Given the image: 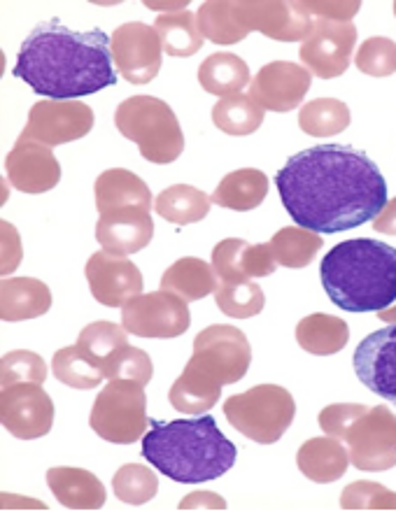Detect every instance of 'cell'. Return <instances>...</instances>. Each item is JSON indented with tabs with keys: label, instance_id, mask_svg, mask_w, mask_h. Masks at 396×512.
<instances>
[{
	"label": "cell",
	"instance_id": "4dcf8cb0",
	"mask_svg": "<svg viewBox=\"0 0 396 512\" xmlns=\"http://www.w3.org/2000/svg\"><path fill=\"white\" fill-rule=\"evenodd\" d=\"M154 31L159 33L164 52L175 56V59H187L201 52L203 47V35L198 28V19L194 12H171L161 14L154 21Z\"/></svg>",
	"mask_w": 396,
	"mask_h": 512
},
{
	"label": "cell",
	"instance_id": "4316f807",
	"mask_svg": "<svg viewBox=\"0 0 396 512\" xmlns=\"http://www.w3.org/2000/svg\"><path fill=\"white\" fill-rule=\"evenodd\" d=\"M350 340V326L343 322L341 317L324 315V312H315V315L303 317L299 326H296V343L301 350L315 357H331L338 354L348 345Z\"/></svg>",
	"mask_w": 396,
	"mask_h": 512
},
{
	"label": "cell",
	"instance_id": "9a60e30c",
	"mask_svg": "<svg viewBox=\"0 0 396 512\" xmlns=\"http://www.w3.org/2000/svg\"><path fill=\"white\" fill-rule=\"evenodd\" d=\"M236 12L247 33L259 31L278 42H303L313 28V17L303 3L250 0V3H236Z\"/></svg>",
	"mask_w": 396,
	"mask_h": 512
},
{
	"label": "cell",
	"instance_id": "74e56055",
	"mask_svg": "<svg viewBox=\"0 0 396 512\" xmlns=\"http://www.w3.org/2000/svg\"><path fill=\"white\" fill-rule=\"evenodd\" d=\"M126 345H129V331L112 322H94L84 326L80 338H77V347L101 368L112 354Z\"/></svg>",
	"mask_w": 396,
	"mask_h": 512
},
{
	"label": "cell",
	"instance_id": "f907efd6",
	"mask_svg": "<svg viewBox=\"0 0 396 512\" xmlns=\"http://www.w3.org/2000/svg\"><path fill=\"white\" fill-rule=\"evenodd\" d=\"M187 3H175V5H164V3H157V5H154V3H147V7H152V10H178V7H185Z\"/></svg>",
	"mask_w": 396,
	"mask_h": 512
},
{
	"label": "cell",
	"instance_id": "ab89813d",
	"mask_svg": "<svg viewBox=\"0 0 396 512\" xmlns=\"http://www.w3.org/2000/svg\"><path fill=\"white\" fill-rule=\"evenodd\" d=\"M105 380H133L147 387L154 375V364L150 354L140 347L126 345L122 350H117L112 357L103 364Z\"/></svg>",
	"mask_w": 396,
	"mask_h": 512
},
{
	"label": "cell",
	"instance_id": "ac0fdd59",
	"mask_svg": "<svg viewBox=\"0 0 396 512\" xmlns=\"http://www.w3.org/2000/svg\"><path fill=\"white\" fill-rule=\"evenodd\" d=\"M359 382L396 405V324L366 336L352 359Z\"/></svg>",
	"mask_w": 396,
	"mask_h": 512
},
{
	"label": "cell",
	"instance_id": "484cf974",
	"mask_svg": "<svg viewBox=\"0 0 396 512\" xmlns=\"http://www.w3.org/2000/svg\"><path fill=\"white\" fill-rule=\"evenodd\" d=\"M268 196V177L257 168H240L233 170L219 182V187L212 194V203L219 208L250 212L259 208Z\"/></svg>",
	"mask_w": 396,
	"mask_h": 512
},
{
	"label": "cell",
	"instance_id": "816d5d0a",
	"mask_svg": "<svg viewBox=\"0 0 396 512\" xmlns=\"http://www.w3.org/2000/svg\"><path fill=\"white\" fill-rule=\"evenodd\" d=\"M394 14H396V3H394Z\"/></svg>",
	"mask_w": 396,
	"mask_h": 512
},
{
	"label": "cell",
	"instance_id": "cb8c5ba5",
	"mask_svg": "<svg viewBox=\"0 0 396 512\" xmlns=\"http://www.w3.org/2000/svg\"><path fill=\"white\" fill-rule=\"evenodd\" d=\"M52 308V291L35 277H10L0 287V317L3 322H24L42 317Z\"/></svg>",
	"mask_w": 396,
	"mask_h": 512
},
{
	"label": "cell",
	"instance_id": "9c48e42d",
	"mask_svg": "<svg viewBox=\"0 0 396 512\" xmlns=\"http://www.w3.org/2000/svg\"><path fill=\"white\" fill-rule=\"evenodd\" d=\"M189 364L219 384H236L252 364L250 340L236 326L212 324L196 336Z\"/></svg>",
	"mask_w": 396,
	"mask_h": 512
},
{
	"label": "cell",
	"instance_id": "c3c4849f",
	"mask_svg": "<svg viewBox=\"0 0 396 512\" xmlns=\"http://www.w3.org/2000/svg\"><path fill=\"white\" fill-rule=\"evenodd\" d=\"M198 506H205V508H224V501L219 499L217 494H208V492H198V494H189L187 501L182 503V508H198Z\"/></svg>",
	"mask_w": 396,
	"mask_h": 512
},
{
	"label": "cell",
	"instance_id": "30bf717a",
	"mask_svg": "<svg viewBox=\"0 0 396 512\" xmlns=\"http://www.w3.org/2000/svg\"><path fill=\"white\" fill-rule=\"evenodd\" d=\"M357 45V28L352 21L313 19L308 38L301 42L303 68L320 80H334L350 68Z\"/></svg>",
	"mask_w": 396,
	"mask_h": 512
},
{
	"label": "cell",
	"instance_id": "f1b7e54d",
	"mask_svg": "<svg viewBox=\"0 0 396 512\" xmlns=\"http://www.w3.org/2000/svg\"><path fill=\"white\" fill-rule=\"evenodd\" d=\"M198 82L208 94L229 98L250 84V68L236 54L217 52L198 66Z\"/></svg>",
	"mask_w": 396,
	"mask_h": 512
},
{
	"label": "cell",
	"instance_id": "f35d334b",
	"mask_svg": "<svg viewBox=\"0 0 396 512\" xmlns=\"http://www.w3.org/2000/svg\"><path fill=\"white\" fill-rule=\"evenodd\" d=\"M112 489H115L119 501L129 503V506H143L157 496L159 480L152 468L143 464H126L112 478Z\"/></svg>",
	"mask_w": 396,
	"mask_h": 512
},
{
	"label": "cell",
	"instance_id": "f6af8a7d",
	"mask_svg": "<svg viewBox=\"0 0 396 512\" xmlns=\"http://www.w3.org/2000/svg\"><path fill=\"white\" fill-rule=\"evenodd\" d=\"M369 408V405H362V403H334V405H327L320 412V426L322 431L327 433V436H334L341 440L343 433L348 431V426L355 422V419L362 415V412Z\"/></svg>",
	"mask_w": 396,
	"mask_h": 512
},
{
	"label": "cell",
	"instance_id": "f546056e",
	"mask_svg": "<svg viewBox=\"0 0 396 512\" xmlns=\"http://www.w3.org/2000/svg\"><path fill=\"white\" fill-rule=\"evenodd\" d=\"M212 198L189 184H173L154 198L157 215L175 226H189L208 217Z\"/></svg>",
	"mask_w": 396,
	"mask_h": 512
},
{
	"label": "cell",
	"instance_id": "836d02e7",
	"mask_svg": "<svg viewBox=\"0 0 396 512\" xmlns=\"http://www.w3.org/2000/svg\"><path fill=\"white\" fill-rule=\"evenodd\" d=\"M198 28L205 40L215 42V45H236V42L247 38L245 26L240 24L236 3H203L196 12Z\"/></svg>",
	"mask_w": 396,
	"mask_h": 512
},
{
	"label": "cell",
	"instance_id": "d6986e66",
	"mask_svg": "<svg viewBox=\"0 0 396 512\" xmlns=\"http://www.w3.org/2000/svg\"><path fill=\"white\" fill-rule=\"evenodd\" d=\"M313 75L299 63L273 61L254 75L250 84V96L264 110L289 112L301 108L303 98L310 91Z\"/></svg>",
	"mask_w": 396,
	"mask_h": 512
},
{
	"label": "cell",
	"instance_id": "e575fe53",
	"mask_svg": "<svg viewBox=\"0 0 396 512\" xmlns=\"http://www.w3.org/2000/svg\"><path fill=\"white\" fill-rule=\"evenodd\" d=\"M350 108L338 98H317L301 108L299 126L313 138H331L350 126Z\"/></svg>",
	"mask_w": 396,
	"mask_h": 512
},
{
	"label": "cell",
	"instance_id": "277c9868",
	"mask_svg": "<svg viewBox=\"0 0 396 512\" xmlns=\"http://www.w3.org/2000/svg\"><path fill=\"white\" fill-rule=\"evenodd\" d=\"M322 287L345 312H383L396 301V247L357 238L336 245L322 259Z\"/></svg>",
	"mask_w": 396,
	"mask_h": 512
},
{
	"label": "cell",
	"instance_id": "7402d4cb",
	"mask_svg": "<svg viewBox=\"0 0 396 512\" xmlns=\"http://www.w3.org/2000/svg\"><path fill=\"white\" fill-rule=\"evenodd\" d=\"M296 466L317 485L341 480L350 466V452L343 447V440L334 436L310 438L296 452Z\"/></svg>",
	"mask_w": 396,
	"mask_h": 512
},
{
	"label": "cell",
	"instance_id": "b9f144b4",
	"mask_svg": "<svg viewBox=\"0 0 396 512\" xmlns=\"http://www.w3.org/2000/svg\"><path fill=\"white\" fill-rule=\"evenodd\" d=\"M0 373H3V378H0V384H3V387H10V384H17V382L45 384L47 364L40 354L17 350V352L5 354L3 361H0Z\"/></svg>",
	"mask_w": 396,
	"mask_h": 512
},
{
	"label": "cell",
	"instance_id": "52a82bcc",
	"mask_svg": "<svg viewBox=\"0 0 396 512\" xmlns=\"http://www.w3.org/2000/svg\"><path fill=\"white\" fill-rule=\"evenodd\" d=\"M89 424L96 436L108 443H138L150 426L143 384L133 380H110L96 396Z\"/></svg>",
	"mask_w": 396,
	"mask_h": 512
},
{
	"label": "cell",
	"instance_id": "7bdbcfd3",
	"mask_svg": "<svg viewBox=\"0 0 396 512\" xmlns=\"http://www.w3.org/2000/svg\"><path fill=\"white\" fill-rule=\"evenodd\" d=\"M343 510H396V492L376 482H355L341 494Z\"/></svg>",
	"mask_w": 396,
	"mask_h": 512
},
{
	"label": "cell",
	"instance_id": "7a4b0ae2",
	"mask_svg": "<svg viewBox=\"0 0 396 512\" xmlns=\"http://www.w3.org/2000/svg\"><path fill=\"white\" fill-rule=\"evenodd\" d=\"M110 38L101 28L70 31L59 19L42 21L26 35L12 75L35 94L52 101H80L82 96L115 87Z\"/></svg>",
	"mask_w": 396,
	"mask_h": 512
},
{
	"label": "cell",
	"instance_id": "6da1fadb",
	"mask_svg": "<svg viewBox=\"0 0 396 512\" xmlns=\"http://www.w3.org/2000/svg\"><path fill=\"white\" fill-rule=\"evenodd\" d=\"M289 217L315 233H343L373 222L387 205V182L369 156L350 145H315L275 175Z\"/></svg>",
	"mask_w": 396,
	"mask_h": 512
},
{
	"label": "cell",
	"instance_id": "e0dca14e",
	"mask_svg": "<svg viewBox=\"0 0 396 512\" xmlns=\"http://www.w3.org/2000/svg\"><path fill=\"white\" fill-rule=\"evenodd\" d=\"M5 170L12 187L24 194H45L61 182V166L52 147L28 138L26 133L19 135L5 156Z\"/></svg>",
	"mask_w": 396,
	"mask_h": 512
},
{
	"label": "cell",
	"instance_id": "603a6c76",
	"mask_svg": "<svg viewBox=\"0 0 396 512\" xmlns=\"http://www.w3.org/2000/svg\"><path fill=\"white\" fill-rule=\"evenodd\" d=\"M47 485L61 506L70 510H98L105 506L103 482L84 468L59 466L47 471Z\"/></svg>",
	"mask_w": 396,
	"mask_h": 512
},
{
	"label": "cell",
	"instance_id": "ee69618b",
	"mask_svg": "<svg viewBox=\"0 0 396 512\" xmlns=\"http://www.w3.org/2000/svg\"><path fill=\"white\" fill-rule=\"evenodd\" d=\"M275 270H278V261H275L271 245L245 243L243 252H240V273H243V277H247V280H252V277H268Z\"/></svg>",
	"mask_w": 396,
	"mask_h": 512
},
{
	"label": "cell",
	"instance_id": "8fae6325",
	"mask_svg": "<svg viewBox=\"0 0 396 512\" xmlns=\"http://www.w3.org/2000/svg\"><path fill=\"white\" fill-rule=\"evenodd\" d=\"M187 301L168 291L140 294L122 305V326L138 338H178L189 329Z\"/></svg>",
	"mask_w": 396,
	"mask_h": 512
},
{
	"label": "cell",
	"instance_id": "ba28073f",
	"mask_svg": "<svg viewBox=\"0 0 396 512\" xmlns=\"http://www.w3.org/2000/svg\"><path fill=\"white\" fill-rule=\"evenodd\" d=\"M350 447V464L366 473L390 471L396 466V417L387 405L366 408L343 433Z\"/></svg>",
	"mask_w": 396,
	"mask_h": 512
},
{
	"label": "cell",
	"instance_id": "2e32d148",
	"mask_svg": "<svg viewBox=\"0 0 396 512\" xmlns=\"http://www.w3.org/2000/svg\"><path fill=\"white\" fill-rule=\"evenodd\" d=\"M87 282L91 296L105 308H119L143 294V273L122 254L96 252L87 261Z\"/></svg>",
	"mask_w": 396,
	"mask_h": 512
},
{
	"label": "cell",
	"instance_id": "d590c367",
	"mask_svg": "<svg viewBox=\"0 0 396 512\" xmlns=\"http://www.w3.org/2000/svg\"><path fill=\"white\" fill-rule=\"evenodd\" d=\"M54 378L73 389H96L105 380L103 368L89 359L80 347H63L52 359Z\"/></svg>",
	"mask_w": 396,
	"mask_h": 512
},
{
	"label": "cell",
	"instance_id": "44dd1931",
	"mask_svg": "<svg viewBox=\"0 0 396 512\" xmlns=\"http://www.w3.org/2000/svg\"><path fill=\"white\" fill-rule=\"evenodd\" d=\"M94 194L98 215H105V212L119 208H154V196L150 187L136 173H131L126 168H110L98 175Z\"/></svg>",
	"mask_w": 396,
	"mask_h": 512
},
{
	"label": "cell",
	"instance_id": "bcb514c9",
	"mask_svg": "<svg viewBox=\"0 0 396 512\" xmlns=\"http://www.w3.org/2000/svg\"><path fill=\"white\" fill-rule=\"evenodd\" d=\"M313 19L327 21H352V17L362 10V3H303Z\"/></svg>",
	"mask_w": 396,
	"mask_h": 512
},
{
	"label": "cell",
	"instance_id": "d4e9b609",
	"mask_svg": "<svg viewBox=\"0 0 396 512\" xmlns=\"http://www.w3.org/2000/svg\"><path fill=\"white\" fill-rule=\"evenodd\" d=\"M217 287V273L212 263L194 259V256H185V259L175 261L161 275V289L187 303L201 301V298L215 294Z\"/></svg>",
	"mask_w": 396,
	"mask_h": 512
},
{
	"label": "cell",
	"instance_id": "ffe728a7",
	"mask_svg": "<svg viewBox=\"0 0 396 512\" xmlns=\"http://www.w3.org/2000/svg\"><path fill=\"white\" fill-rule=\"evenodd\" d=\"M154 238V219L145 208H119L98 217L96 240L110 254H136Z\"/></svg>",
	"mask_w": 396,
	"mask_h": 512
},
{
	"label": "cell",
	"instance_id": "1f68e13d",
	"mask_svg": "<svg viewBox=\"0 0 396 512\" xmlns=\"http://www.w3.org/2000/svg\"><path fill=\"white\" fill-rule=\"evenodd\" d=\"M271 250L278 266L306 268L320 254L324 240L320 233L303 229V226H285L271 238Z\"/></svg>",
	"mask_w": 396,
	"mask_h": 512
},
{
	"label": "cell",
	"instance_id": "83f0119b",
	"mask_svg": "<svg viewBox=\"0 0 396 512\" xmlns=\"http://www.w3.org/2000/svg\"><path fill=\"white\" fill-rule=\"evenodd\" d=\"M219 396H222V384L212 380L203 371H198L189 361L185 371H182L180 378L173 382L171 391H168L173 408L185 412V415H205L219 401Z\"/></svg>",
	"mask_w": 396,
	"mask_h": 512
},
{
	"label": "cell",
	"instance_id": "7dc6e473",
	"mask_svg": "<svg viewBox=\"0 0 396 512\" xmlns=\"http://www.w3.org/2000/svg\"><path fill=\"white\" fill-rule=\"evenodd\" d=\"M373 229L378 233H385V236H396V198L394 201H387L383 212L373 219Z\"/></svg>",
	"mask_w": 396,
	"mask_h": 512
},
{
	"label": "cell",
	"instance_id": "5b68a950",
	"mask_svg": "<svg viewBox=\"0 0 396 512\" xmlns=\"http://www.w3.org/2000/svg\"><path fill=\"white\" fill-rule=\"evenodd\" d=\"M117 131L136 142L145 161L166 166L180 159L185 135L173 108L154 96H131L115 110Z\"/></svg>",
	"mask_w": 396,
	"mask_h": 512
},
{
	"label": "cell",
	"instance_id": "3957f363",
	"mask_svg": "<svg viewBox=\"0 0 396 512\" xmlns=\"http://www.w3.org/2000/svg\"><path fill=\"white\" fill-rule=\"evenodd\" d=\"M143 457L168 480L196 485L231 471L238 450L219 431L215 417L201 415L175 422L150 419V431L143 436Z\"/></svg>",
	"mask_w": 396,
	"mask_h": 512
},
{
	"label": "cell",
	"instance_id": "5bb4252c",
	"mask_svg": "<svg viewBox=\"0 0 396 512\" xmlns=\"http://www.w3.org/2000/svg\"><path fill=\"white\" fill-rule=\"evenodd\" d=\"M96 124L94 110L82 101H38L28 112L24 133L47 147L80 140Z\"/></svg>",
	"mask_w": 396,
	"mask_h": 512
},
{
	"label": "cell",
	"instance_id": "8d00e7d4",
	"mask_svg": "<svg viewBox=\"0 0 396 512\" xmlns=\"http://www.w3.org/2000/svg\"><path fill=\"white\" fill-rule=\"evenodd\" d=\"M217 308L224 312L226 317L233 319H250L257 317L264 310V291L257 282L243 280V282H219L215 291Z\"/></svg>",
	"mask_w": 396,
	"mask_h": 512
},
{
	"label": "cell",
	"instance_id": "681fc988",
	"mask_svg": "<svg viewBox=\"0 0 396 512\" xmlns=\"http://www.w3.org/2000/svg\"><path fill=\"white\" fill-rule=\"evenodd\" d=\"M378 317L387 324H396V305H392V308H387L383 312H378Z\"/></svg>",
	"mask_w": 396,
	"mask_h": 512
},
{
	"label": "cell",
	"instance_id": "8992f818",
	"mask_svg": "<svg viewBox=\"0 0 396 512\" xmlns=\"http://www.w3.org/2000/svg\"><path fill=\"white\" fill-rule=\"evenodd\" d=\"M224 417L245 438L259 445H273L292 426L296 403L285 387L257 384L245 394L226 398Z\"/></svg>",
	"mask_w": 396,
	"mask_h": 512
},
{
	"label": "cell",
	"instance_id": "d6a6232c",
	"mask_svg": "<svg viewBox=\"0 0 396 512\" xmlns=\"http://www.w3.org/2000/svg\"><path fill=\"white\" fill-rule=\"evenodd\" d=\"M264 112L250 94H236L212 108V124L226 135H250L264 124Z\"/></svg>",
	"mask_w": 396,
	"mask_h": 512
},
{
	"label": "cell",
	"instance_id": "60d3db41",
	"mask_svg": "<svg viewBox=\"0 0 396 512\" xmlns=\"http://www.w3.org/2000/svg\"><path fill=\"white\" fill-rule=\"evenodd\" d=\"M357 68L371 77H390L396 73V42L383 35L362 42L355 56Z\"/></svg>",
	"mask_w": 396,
	"mask_h": 512
},
{
	"label": "cell",
	"instance_id": "7c38bea8",
	"mask_svg": "<svg viewBox=\"0 0 396 512\" xmlns=\"http://www.w3.org/2000/svg\"><path fill=\"white\" fill-rule=\"evenodd\" d=\"M110 52L119 75L131 84L152 82L159 75L161 59H164L159 33L143 21L117 26L110 38Z\"/></svg>",
	"mask_w": 396,
	"mask_h": 512
},
{
	"label": "cell",
	"instance_id": "4fadbf2b",
	"mask_svg": "<svg viewBox=\"0 0 396 512\" xmlns=\"http://www.w3.org/2000/svg\"><path fill=\"white\" fill-rule=\"evenodd\" d=\"M0 422L19 440L47 436L54 424L52 398L38 382H17L3 387V394H0Z\"/></svg>",
	"mask_w": 396,
	"mask_h": 512
}]
</instances>
